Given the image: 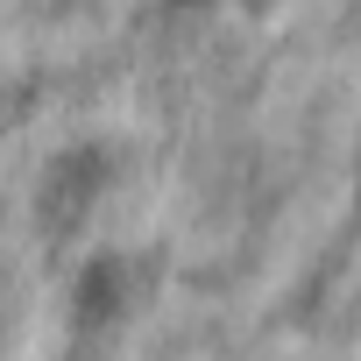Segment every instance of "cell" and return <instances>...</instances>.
<instances>
[{
    "instance_id": "obj_2",
    "label": "cell",
    "mask_w": 361,
    "mask_h": 361,
    "mask_svg": "<svg viewBox=\"0 0 361 361\" xmlns=\"http://www.w3.org/2000/svg\"><path fill=\"white\" fill-rule=\"evenodd\" d=\"M106 185V156L99 149H71V156H57L50 163V185H43V206H50V227H57V213L64 220H78L85 206H92V192Z\"/></svg>"
},
{
    "instance_id": "obj_1",
    "label": "cell",
    "mask_w": 361,
    "mask_h": 361,
    "mask_svg": "<svg viewBox=\"0 0 361 361\" xmlns=\"http://www.w3.org/2000/svg\"><path fill=\"white\" fill-rule=\"evenodd\" d=\"M142 298H149V262H142V255H99V262L78 276V319H85V326H114V319H128Z\"/></svg>"
}]
</instances>
